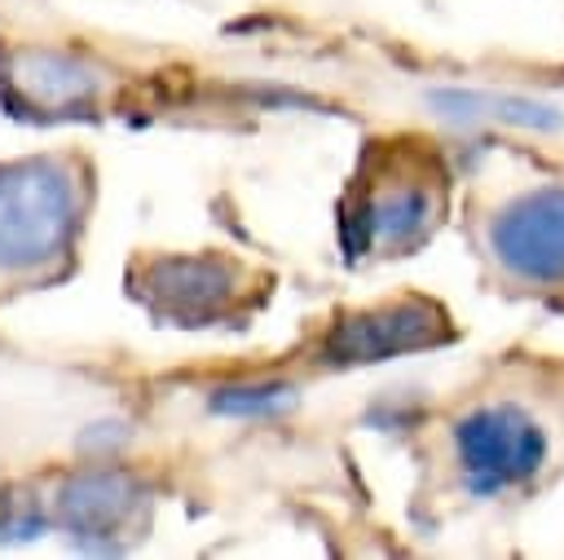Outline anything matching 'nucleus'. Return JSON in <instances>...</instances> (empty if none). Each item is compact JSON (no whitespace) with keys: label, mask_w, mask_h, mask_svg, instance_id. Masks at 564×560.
Wrapping results in <instances>:
<instances>
[{"label":"nucleus","mask_w":564,"mask_h":560,"mask_svg":"<svg viewBox=\"0 0 564 560\" xmlns=\"http://www.w3.org/2000/svg\"><path fill=\"white\" fill-rule=\"evenodd\" d=\"M494 256L524 282H564V190L542 185L511 198L489 229Z\"/></svg>","instance_id":"20e7f679"},{"label":"nucleus","mask_w":564,"mask_h":560,"mask_svg":"<svg viewBox=\"0 0 564 560\" xmlns=\"http://www.w3.org/2000/svg\"><path fill=\"white\" fill-rule=\"evenodd\" d=\"M13 88L44 110H66V106H84L97 93V79L66 53H48V49H26L13 57L9 66Z\"/></svg>","instance_id":"6e6552de"},{"label":"nucleus","mask_w":564,"mask_h":560,"mask_svg":"<svg viewBox=\"0 0 564 560\" xmlns=\"http://www.w3.org/2000/svg\"><path fill=\"white\" fill-rule=\"evenodd\" d=\"M141 511V485L123 472H84L62 485L57 494V520L75 538H101L123 534Z\"/></svg>","instance_id":"0eeeda50"},{"label":"nucleus","mask_w":564,"mask_h":560,"mask_svg":"<svg viewBox=\"0 0 564 560\" xmlns=\"http://www.w3.org/2000/svg\"><path fill=\"white\" fill-rule=\"evenodd\" d=\"M234 265L216 256H167L145 269V295L167 317H207L220 313L234 295Z\"/></svg>","instance_id":"423d86ee"},{"label":"nucleus","mask_w":564,"mask_h":560,"mask_svg":"<svg viewBox=\"0 0 564 560\" xmlns=\"http://www.w3.org/2000/svg\"><path fill=\"white\" fill-rule=\"evenodd\" d=\"M546 459V437L520 406H476L454 423V463L476 494H498L529 481Z\"/></svg>","instance_id":"7ed1b4c3"},{"label":"nucleus","mask_w":564,"mask_h":560,"mask_svg":"<svg viewBox=\"0 0 564 560\" xmlns=\"http://www.w3.org/2000/svg\"><path fill=\"white\" fill-rule=\"evenodd\" d=\"M44 529V511L31 494H0V542H18V538H35Z\"/></svg>","instance_id":"9d476101"},{"label":"nucleus","mask_w":564,"mask_h":560,"mask_svg":"<svg viewBox=\"0 0 564 560\" xmlns=\"http://www.w3.org/2000/svg\"><path fill=\"white\" fill-rule=\"evenodd\" d=\"M75 229V190L57 163L31 159L0 172V265L31 269L66 247Z\"/></svg>","instance_id":"f03ea898"},{"label":"nucleus","mask_w":564,"mask_h":560,"mask_svg":"<svg viewBox=\"0 0 564 560\" xmlns=\"http://www.w3.org/2000/svg\"><path fill=\"white\" fill-rule=\"evenodd\" d=\"M282 406H291V388L286 384H234V388L212 392V410L216 414H238V419L278 414Z\"/></svg>","instance_id":"1a4fd4ad"},{"label":"nucleus","mask_w":564,"mask_h":560,"mask_svg":"<svg viewBox=\"0 0 564 560\" xmlns=\"http://www.w3.org/2000/svg\"><path fill=\"white\" fill-rule=\"evenodd\" d=\"M436 340H445V317L427 300H397V304L344 317L330 331L326 353L335 362H379V357L410 353Z\"/></svg>","instance_id":"39448f33"},{"label":"nucleus","mask_w":564,"mask_h":560,"mask_svg":"<svg viewBox=\"0 0 564 560\" xmlns=\"http://www.w3.org/2000/svg\"><path fill=\"white\" fill-rule=\"evenodd\" d=\"M441 181L445 176L427 154L392 150V172L366 181L357 194V207L348 216V247L401 256L423 243L441 212Z\"/></svg>","instance_id":"f257e3e1"}]
</instances>
